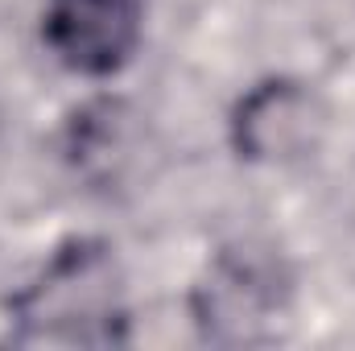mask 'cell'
Here are the masks:
<instances>
[{
	"instance_id": "cell-3",
	"label": "cell",
	"mask_w": 355,
	"mask_h": 351,
	"mask_svg": "<svg viewBox=\"0 0 355 351\" xmlns=\"http://www.w3.org/2000/svg\"><path fill=\"white\" fill-rule=\"evenodd\" d=\"M318 103L297 83H265L257 87L236 112V145L248 157L277 162L293 157L314 141L318 128Z\"/></svg>"
},
{
	"instance_id": "cell-4",
	"label": "cell",
	"mask_w": 355,
	"mask_h": 351,
	"mask_svg": "<svg viewBox=\"0 0 355 351\" xmlns=\"http://www.w3.org/2000/svg\"><path fill=\"white\" fill-rule=\"evenodd\" d=\"M207 289H211L207 314H211L215 323H261V314L277 302L272 273L261 268L257 261L219 264V273L211 277ZM211 318H202V323H211Z\"/></svg>"
},
{
	"instance_id": "cell-2",
	"label": "cell",
	"mask_w": 355,
	"mask_h": 351,
	"mask_svg": "<svg viewBox=\"0 0 355 351\" xmlns=\"http://www.w3.org/2000/svg\"><path fill=\"white\" fill-rule=\"evenodd\" d=\"M50 50L83 75H112L141 37V0H46Z\"/></svg>"
},
{
	"instance_id": "cell-1",
	"label": "cell",
	"mask_w": 355,
	"mask_h": 351,
	"mask_svg": "<svg viewBox=\"0 0 355 351\" xmlns=\"http://www.w3.org/2000/svg\"><path fill=\"white\" fill-rule=\"evenodd\" d=\"M17 318L29 339L112 343L120 323V281L112 257L99 244L58 252L42 281L17 298Z\"/></svg>"
}]
</instances>
